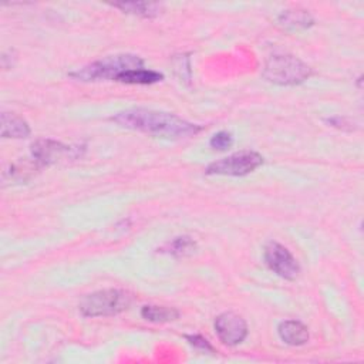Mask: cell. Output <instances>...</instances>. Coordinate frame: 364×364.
Segmentation results:
<instances>
[{"mask_svg":"<svg viewBox=\"0 0 364 364\" xmlns=\"http://www.w3.org/2000/svg\"><path fill=\"white\" fill-rule=\"evenodd\" d=\"M111 119L124 128L164 138H185L200 131L199 125L188 122L175 114L148 108L125 109Z\"/></svg>","mask_w":364,"mask_h":364,"instance_id":"6da1fadb","label":"cell"},{"mask_svg":"<svg viewBox=\"0 0 364 364\" xmlns=\"http://www.w3.org/2000/svg\"><path fill=\"white\" fill-rule=\"evenodd\" d=\"M144 67L141 57L134 54H117L108 55L98 61H94L82 68L70 73V77L78 81H100V80H115L128 71Z\"/></svg>","mask_w":364,"mask_h":364,"instance_id":"7a4b0ae2","label":"cell"},{"mask_svg":"<svg viewBox=\"0 0 364 364\" xmlns=\"http://www.w3.org/2000/svg\"><path fill=\"white\" fill-rule=\"evenodd\" d=\"M311 75V68L289 54L272 55L263 68V77L274 84L294 85L306 81Z\"/></svg>","mask_w":364,"mask_h":364,"instance_id":"3957f363","label":"cell"},{"mask_svg":"<svg viewBox=\"0 0 364 364\" xmlns=\"http://www.w3.org/2000/svg\"><path fill=\"white\" fill-rule=\"evenodd\" d=\"M131 294L118 290L107 289L91 294H87L80 301V311L87 317L98 316H114L128 309L131 304Z\"/></svg>","mask_w":364,"mask_h":364,"instance_id":"277c9868","label":"cell"},{"mask_svg":"<svg viewBox=\"0 0 364 364\" xmlns=\"http://www.w3.org/2000/svg\"><path fill=\"white\" fill-rule=\"evenodd\" d=\"M263 164V156L255 151H242L212 162L206 168L209 175L242 176L253 172Z\"/></svg>","mask_w":364,"mask_h":364,"instance_id":"5b68a950","label":"cell"},{"mask_svg":"<svg viewBox=\"0 0 364 364\" xmlns=\"http://www.w3.org/2000/svg\"><path fill=\"white\" fill-rule=\"evenodd\" d=\"M264 260L270 270L286 280L296 279L300 272V266L294 256L277 242L267 243L264 247Z\"/></svg>","mask_w":364,"mask_h":364,"instance_id":"8992f818","label":"cell"},{"mask_svg":"<svg viewBox=\"0 0 364 364\" xmlns=\"http://www.w3.org/2000/svg\"><path fill=\"white\" fill-rule=\"evenodd\" d=\"M31 154L41 164L51 165L60 161L75 159L80 155V149L53 139H38L33 142Z\"/></svg>","mask_w":364,"mask_h":364,"instance_id":"52a82bcc","label":"cell"},{"mask_svg":"<svg viewBox=\"0 0 364 364\" xmlns=\"http://www.w3.org/2000/svg\"><path fill=\"white\" fill-rule=\"evenodd\" d=\"M215 330L223 344L236 346L247 336V324L245 318L236 313L226 311L216 317Z\"/></svg>","mask_w":364,"mask_h":364,"instance_id":"ba28073f","label":"cell"},{"mask_svg":"<svg viewBox=\"0 0 364 364\" xmlns=\"http://www.w3.org/2000/svg\"><path fill=\"white\" fill-rule=\"evenodd\" d=\"M279 336L289 346H301L309 340L307 327L297 320H286L279 324Z\"/></svg>","mask_w":364,"mask_h":364,"instance_id":"9c48e42d","label":"cell"},{"mask_svg":"<svg viewBox=\"0 0 364 364\" xmlns=\"http://www.w3.org/2000/svg\"><path fill=\"white\" fill-rule=\"evenodd\" d=\"M30 135L28 124L13 112H1V136L26 138Z\"/></svg>","mask_w":364,"mask_h":364,"instance_id":"30bf717a","label":"cell"},{"mask_svg":"<svg viewBox=\"0 0 364 364\" xmlns=\"http://www.w3.org/2000/svg\"><path fill=\"white\" fill-rule=\"evenodd\" d=\"M279 23L286 28H306L313 24L311 16L306 10H286L279 16Z\"/></svg>","mask_w":364,"mask_h":364,"instance_id":"8fae6325","label":"cell"},{"mask_svg":"<svg viewBox=\"0 0 364 364\" xmlns=\"http://www.w3.org/2000/svg\"><path fill=\"white\" fill-rule=\"evenodd\" d=\"M141 316L152 323H166L176 320L179 317V311L173 307L165 306H144L141 310Z\"/></svg>","mask_w":364,"mask_h":364,"instance_id":"7c38bea8","label":"cell"},{"mask_svg":"<svg viewBox=\"0 0 364 364\" xmlns=\"http://www.w3.org/2000/svg\"><path fill=\"white\" fill-rule=\"evenodd\" d=\"M164 78L161 73H156L154 70H146V68H138L132 70L128 73H124L118 81L125 82V84H154L158 82Z\"/></svg>","mask_w":364,"mask_h":364,"instance_id":"4fadbf2b","label":"cell"},{"mask_svg":"<svg viewBox=\"0 0 364 364\" xmlns=\"http://www.w3.org/2000/svg\"><path fill=\"white\" fill-rule=\"evenodd\" d=\"M115 7H119L121 10L131 13V14H136L141 17H155L161 13V4L156 3H115Z\"/></svg>","mask_w":364,"mask_h":364,"instance_id":"5bb4252c","label":"cell"},{"mask_svg":"<svg viewBox=\"0 0 364 364\" xmlns=\"http://www.w3.org/2000/svg\"><path fill=\"white\" fill-rule=\"evenodd\" d=\"M195 242L188 237V236H181V237H176L173 239L171 243H168V247L166 250L175 256H185V255H189L193 252L195 249Z\"/></svg>","mask_w":364,"mask_h":364,"instance_id":"9a60e30c","label":"cell"},{"mask_svg":"<svg viewBox=\"0 0 364 364\" xmlns=\"http://www.w3.org/2000/svg\"><path fill=\"white\" fill-rule=\"evenodd\" d=\"M233 142V138L229 132L226 131H220L218 134H215L210 141H209V145L213 148V149H218V151H225L228 149Z\"/></svg>","mask_w":364,"mask_h":364,"instance_id":"2e32d148","label":"cell"},{"mask_svg":"<svg viewBox=\"0 0 364 364\" xmlns=\"http://www.w3.org/2000/svg\"><path fill=\"white\" fill-rule=\"evenodd\" d=\"M186 338L189 340V344L193 346L195 348H199V350H205V351H213L212 346L208 343L206 338L200 337V336H186Z\"/></svg>","mask_w":364,"mask_h":364,"instance_id":"e0dca14e","label":"cell"}]
</instances>
